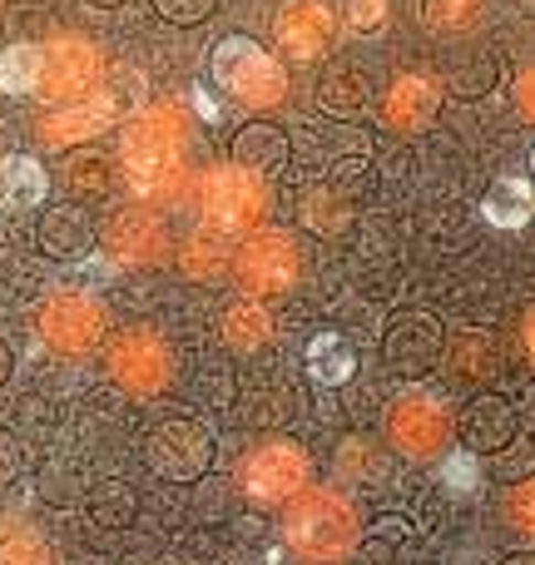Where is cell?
Instances as JSON below:
<instances>
[{"instance_id": "12", "label": "cell", "mask_w": 535, "mask_h": 565, "mask_svg": "<svg viewBox=\"0 0 535 565\" xmlns=\"http://www.w3.org/2000/svg\"><path fill=\"white\" fill-rule=\"evenodd\" d=\"M40 338L55 352H89L105 338V308L85 292H55V298L40 308Z\"/></svg>"}, {"instance_id": "21", "label": "cell", "mask_w": 535, "mask_h": 565, "mask_svg": "<svg viewBox=\"0 0 535 565\" xmlns=\"http://www.w3.org/2000/svg\"><path fill=\"white\" fill-rule=\"evenodd\" d=\"M282 159H288V135H282L278 125H264V119H254V125H244L234 135V164L238 169L268 174V169H278Z\"/></svg>"}, {"instance_id": "20", "label": "cell", "mask_w": 535, "mask_h": 565, "mask_svg": "<svg viewBox=\"0 0 535 565\" xmlns=\"http://www.w3.org/2000/svg\"><path fill=\"white\" fill-rule=\"evenodd\" d=\"M318 105L328 109L332 119H362L372 109V79L362 75L357 65L332 70V75L322 79V89H318Z\"/></svg>"}, {"instance_id": "15", "label": "cell", "mask_w": 535, "mask_h": 565, "mask_svg": "<svg viewBox=\"0 0 535 565\" xmlns=\"http://www.w3.org/2000/svg\"><path fill=\"white\" fill-rule=\"evenodd\" d=\"M441 105V85L431 75H397L382 99V125L397 129V135H411V129H427L437 119Z\"/></svg>"}, {"instance_id": "26", "label": "cell", "mask_w": 535, "mask_h": 565, "mask_svg": "<svg viewBox=\"0 0 535 565\" xmlns=\"http://www.w3.org/2000/svg\"><path fill=\"white\" fill-rule=\"evenodd\" d=\"M302 224L308 228H318V234H342V228L352 224V199L347 194H338L332 184H322V189H308V199H302Z\"/></svg>"}, {"instance_id": "33", "label": "cell", "mask_w": 535, "mask_h": 565, "mask_svg": "<svg viewBox=\"0 0 535 565\" xmlns=\"http://www.w3.org/2000/svg\"><path fill=\"white\" fill-rule=\"evenodd\" d=\"M224 264H228V258L218 254L208 238H194V244L184 248V274L189 278H218V274H224Z\"/></svg>"}, {"instance_id": "5", "label": "cell", "mask_w": 535, "mask_h": 565, "mask_svg": "<svg viewBox=\"0 0 535 565\" xmlns=\"http://www.w3.org/2000/svg\"><path fill=\"white\" fill-rule=\"evenodd\" d=\"M139 85L145 79H119V85H109V89H89L85 99H69V105H55L45 119H40V139L45 145H55V149H69V145H85V139H95L105 125H115L119 115H125V105H129V95L139 99Z\"/></svg>"}, {"instance_id": "4", "label": "cell", "mask_w": 535, "mask_h": 565, "mask_svg": "<svg viewBox=\"0 0 535 565\" xmlns=\"http://www.w3.org/2000/svg\"><path fill=\"white\" fill-rule=\"evenodd\" d=\"M208 79L248 109H272L282 95H288V75H282V65L248 35L218 40L214 55H208Z\"/></svg>"}, {"instance_id": "16", "label": "cell", "mask_w": 535, "mask_h": 565, "mask_svg": "<svg viewBox=\"0 0 535 565\" xmlns=\"http://www.w3.org/2000/svg\"><path fill=\"white\" fill-rule=\"evenodd\" d=\"M441 342H447V332H441V322L431 318V312H407V318H397L387 328V342H382V352H387L392 367H431V362L441 358Z\"/></svg>"}, {"instance_id": "7", "label": "cell", "mask_w": 535, "mask_h": 565, "mask_svg": "<svg viewBox=\"0 0 535 565\" xmlns=\"http://www.w3.org/2000/svg\"><path fill=\"white\" fill-rule=\"evenodd\" d=\"M298 268H302L298 244L288 234H278V228L248 234L244 248L234 254V274L244 282L248 298H278V292H288L298 282Z\"/></svg>"}, {"instance_id": "28", "label": "cell", "mask_w": 535, "mask_h": 565, "mask_svg": "<svg viewBox=\"0 0 535 565\" xmlns=\"http://www.w3.org/2000/svg\"><path fill=\"white\" fill-rule=\"evenodd\" d=\"M65 189L75 199H105L109 194V159L105 154H89V149L69 154L65 159Z\"/></svg>"}, {"instance_id": "9", "label": "cell", "mask_w": 535, "mask_h": 565, "mask_svg": "<svg viewBox=\"0 0 535 565\" xmlns=\"http://www.w3.org/2000/svg\"><path fill=\"white\" fill-rule=\"evenodd\" d=\"M238 487H244V497H254L258 507H282V501H292L308 487V457H302V447H292V441H264V447H254L244 457Z\"/></svg>"}, {"instance_id": "30", "label": "cell", "mask_w": 535, "mask_h": 565, "mask_svg": "<svg viewBox=\"0 0 535 565\" xmlns=\"http://www.w3.org/2000/svg\"><path fill=\"white\" fill-rule=\"evenodd\" d=\"M89 511H95V521H105V526H129V521L139 516V497L125 481H99L95 497H89Z\"/></svg>"}, {"instance_id": "3", "label": "cell", "mask_w": 535, "mask_h": 565, "mask_svg": "<svg viewBox=\"0 0 535 565\" xmlns=\"http://www.w3.org/2000/svg\"><path fill=\"white\" fill-rule=\"evenodd\" d=\"M199 218L214 238H248L268 214V184L264 174L254 169H238V164H224V169H208L199 179Z\"/></svg>"}, {"instance_id": "13", "label": "cell", "mask_w": 535, "mask_h": 565, "mask_svg": "<svg viewBox=\"0 0 535 565\" xmlns=\"http://www.w3.org/2000/svg\"><path fill=\"white\" fill-rule=\"evenodd\" d=\"M272 40L282 45V55L292 60H318L322 50L338 40V15H332L322 0H292L278 10L272 20Z\"/></svg>"}, {"instance_id": "17", "label": "cell", "mask_w": 535, "mask_h": 565, "mask_svg": "<svg viewBox=\"0 0 535 565\" xmlns=\"http://www.w3.org/2000/svg\"><path fill=\"white\" fill-rule=\"evenodd\" d=\"M105 244H109V254L125 258V264H154V258L164 254V228H159V218L149 214V209H125V214L109 218Z\"/></svg>"}, {"instance_id": "24", "label": "cell", "mask_w": 535, "mask_h": 565, "mask_svg": "<svg viewBox=\"0 0 535 565\" xmlns=\"http://www.w3.org/2000/svg\"><path fill=\"white\" fill-rule=\"evenodd\" d=\"M486 218L491 228H526L531 224V179L521 174H501L486 194Z\"/></svg>"}, {"instance_id": "6", "label": "cell", "mask_w": 535, "mask_h": 565, "mask_svg": "<svg viewBox=\"0 0 535 565\" xmlns=\"http://www.w3.org/2000/svg\"><path fill=\"white\" fill-rule=\"evenodd\" d=\"M109 372L125 392L135 397H154L174 377V348L159 338L154 328H129L109 342Z\"/></svg>"}, {"instance_id": "25", "label": "cell", "mask_w": 535, "mask_h": 565, "mask_svg": "<svg viewBox=\"0 0 535 565\" xmlns=\"http://www.w3.org/2000/svg\"><path fill=\"white\" fill-rule=\"evenodd\" d=\"M491 367H496V348H491V338H481V332H457V338H451V358H447L451 382L481 387V382L491 377Z\"/></svg>"}, {"instance_id": "11", "label": "cell", "mask_w": 535, "mask_h": 565, "mask_svg": "<svg viewBox=\"0 0 535 565\" xmlns=\"http://www.w3.org/2000/svg\"><path fill=\"white\" fill-rule=\"evenodd\" d=\"M387 437H392V447L411 461L437 457L451 441V412L441 407V397H431V392H411V397H402L397 407H392Z\"/></svg>"}, {"instance_id": "23", "label": "cell", "mask_w": 535, "mask_h": 565, "mask_svg": "<svg viewBox=\"0 0 535 565\" xmlns=\"http://www.w3.org/2000/svg\"><path fill=\"white\" fill-rule=\"evenodd\" d=\"M308 372L322 382V387H342V382L357 372V352L342 332H318L308 342Z\"/></svg>"}, {"instance_id": "34", "label": "cell", "mask_w": 535, "mask_h": 565, "mask_svg": "<svg viewBox=\"0 0 535 565\" xmlns=\"http://www.w3.org/2000/svg\"><path fill=\"white\" fill-rule=\"evenodd\" d=\"M367 184H372V164L362 154H347L338 169H332V189H338V194H347V199H357Z\"/></svg>"}, {"instance_id": "27", "label": "cell", "mask_w": 535, "mask_h": 565, "mask_svg": "<svg viewBox=\"0 0 535 565\" xmlns=\"http://www.w3.org/2000/svg\"><path fill=\"white\" fill-rule=\"evenodd\" d=\"M40 65H45V45H10V50H0V89H6V95H35Z\"/></svg>"}, {"instance_id": "36", "label": "cell", "mask_w": 535, "mask_h": 565, "mask_svg": "<svg viewBox=\"0 0 535 565\" xmlns=\"http://www.w3.org/2000/svg\"><path fill=\"white\" fill-rule=\"evenodd\" d=\"M496 85V55H481L471 70H461L457 79H451V89L457 95H481V89H491Z\"/></svg>"}, {"instance_id": "31", "label": "cell", "mask_w": 535, "mask_h": 565, "mask_svg": "<svg viewBox=\"0 0 535 565\" xmlns=\"http://www.w3.org/2000/svg\"><path fill=\"white\" fill-rule=\"evenodd\" d=\"M0 561H50V546L40 541L35 526H25V521H0Z\"/></svg>"}, {"instance_id": "40", "label": "cell", "mask_w": 535, "mask_h": 565, "mask_svg": "<svg viewBox=\"0 0 535 565\" xmlns=\"http://www.w3.org/2000/svg\"><path fill=\"white\" fill-rule=\"evenodd\" d=\"M6 377H10V348L0 342V387H6Z\"/></svg>"}, {"instance_id": "38", "label": "cell", "mask_w": 535, "mask_h": 565, "mask_svg": "<svg viewBox=\"0 0 535 565\" xmlns=\"http://www.w3.org/2000/svg\"><path fill=\"white\" fill-rule=\"evenodd\" d=\"M441 477H447V491H461V497H467V491H477V487H481V477H477V451H461V457H451Z\"/></svg>"}, {"instance_id": "8", "label": "cell", "mask_w": 535, "mask_h": 565, "mask_svg": "<svg viewBox=\"0 0 535 565\" xmlns=\"http://www.w3.org/2000/svg\"><path fill=\"white\" fill-rule=\"evenodd\" d=\"M145 457L159 481H179V487H184V481H199L214 467V437H208L194 417H174V422H159L154 427Z\"/></svg>"}, {"instance_id": "1", "label": "cell", "mask_w": 535, "mask_h": 565, "mask_svg": "<svg viewBox=\"0 0 535 565\" xmlns=\"http://www.w3.org/2000/svg\"><path fill=\"white\" fill-rule=\"evenodd\" d=\"M184 145L189 125L179 105H149L125 125L119 139V159H125V179L139 199H169L184 184Z\"/></svg>"}, {"instance_id": "32", "label": "cell", "mask_w": 535, "mask_h": 565, "mask_svg": "<svg viewBox=\"0 0 535 565\" xmlns=\"http://www.w3.org/2000/svg\"><path fill=\"white\" fill-rule=\"evenodd\" d=\"M154 10L169 20V25H204L218 10V0H154Z\"/></svg>"}, {"instance_id": "2", "label": "cell", "mask_w": 535, "mask_h": 565, "mask_svg": "<svg viewBox=\"0 0 535 565\" xmlns=\"http://www.w3.org/2000/svg\"><path fill=\"white\" fill-rule=\"evenodd\" d=\"M288 546L302 561H347L357 551V511L338 491H298L288 507Z\"/></svg>"}, {"instance_id": "18", "label": "cell", "mask_w": 535, "mask_h": 565, "mask_svg": "<svg viewBox=\"0 0 535 565\" xmlns=\"http://www.w3.org/2000/svg\"><path fill=\"white\" fill-rule=\"evenodd\" d=\"M50 194V174L40 159L30 154H6L0 159V209L6 214H25V209H40Z\"/></svg>"}, {"instance_id": "37", "label": "cell", "mask_w": 535, "mask_h": 565, "mask_svg": "<svg viewBox=\"0 0 535 565\" xmlns=\"http://www.w3.org/2000/svg\"><path fill=\"white\" fill-rule=\"evenodd\" d=\"M506 516H511V526H516L521 536H531V526H535V491H531V481L511 487V497H506Z\"/></svg>"}, {"instance_id": "39", "label": "cell", "mask_w": 535, "mask_h": 565, "mask_svg": "<svg viewBox=\"0 0 535 565\" xmlns=\"http://www.w3.org/2000/svg\"><path fill=\"white\" fill-rule=\"evenodd\" d=\"M531 79H535V75H531V70H526V75H521V79H516V105H521V115H526V119L535 115V95H531Z\"/></svg>"}, {"instance_id": "10", "label": "cell", "mask_w": 535, "mask_h": 565, "mask_svg": "<svg viewBox=\"0 0 535 565\" xmlns=\"http://www.w3.org/2000/svg\"><path fill=\"white\" fill-rule=\"evenodd\" d=\"M105 75V60L89 45L85 35H60L45 45V65H40V85L35 95L50 105H69V99H85L89 89Z\"/></svg>"}, {"instance_id": "19", "label": "cell", "mask_w": 535, "mask_h": 565, "mask_svg": "<svg viewBox=\"0 0 535 565\" xmlns=\"http://www.w3.org/2000/svg\"><path fill=\"white\" fill-rule=\"evenodd\" d=\"M95 238V224L79 204H55L45 218H40V248L50 258H79Z\"/></svg>"}, {"instance_id": "35", "label": "cell", "mask_w": 535, "mask_h": 565, "mask_svg": "<svg viewBox=\"0 0 535 565\" xmlns=\"http://www.w3.org/2000/svg\"><path fill=\"white\" fill-rule=\"evenodd\" d=\"M347 25L357 30V35L387 30V0H347Z\"/></svg>"}, {"instance_id": "29", "label": "cell", "mask_w": 535, "mask_h": 565, "mask_svg": "<svg viewBox=\"0 0 535 565\" xmlns=\"http://www.w3.org/2000/svg\"><path fill=\"white\" fill-rule=\"evenodd\" d=\"M421 15L437 35H467V30L481 25V0H427Z\"/></svg>"}, {"instance_id": "22", "label": "cell", "mask_w": 535, "mask_h": 565, "mask_svg": "<svg viewBox=\"0 0 535 565\" xmlns=\"http://www.w3.org/2000/svg\"><path fill=\"white\" fill-rule=\"evenodd\" d=\"M218 332H224V342L234 352H258L272 338V318L264 312V302H258V298H238V302H228V308H224Z\"/></svg>"}, {"instance_id": "14", "label": "cell", "mask_w": 535, "mask_h": 565, "mask_svg": "<svg viewBox=\"0 0 535 565\" xmlns=\"http://www.w3.org/2000/svg\"><path fill=\"white\" fill-rule=\"evenodd\" d=\"M457 437L467 441V451H506L511 441L521 437V417L506 397L486 392V397H477L467 412H461Z\"/></svg>"}, {"instance_id": "41", "label": "cell", "mask_w": 535, "mask_h": 565, "mask_svg": "<svg viewBox=\"0 0 535 565\" xmlns=\"http://www.w3.org/2000/svg\"><path fill=\"white\" fill-rule=\"evenodd\" d=\"M95 6H105V10H115V6H125V0H95Z\"/></svg>"}]
</instances>
